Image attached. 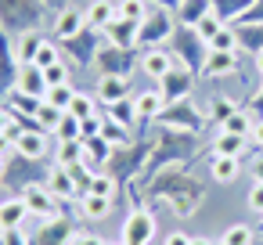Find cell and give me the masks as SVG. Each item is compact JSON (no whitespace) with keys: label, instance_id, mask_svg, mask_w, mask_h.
I'll return each instance as SVG.
<instances>
[{"label":"cell","instance_id":"obj_21","mask_svg":"<svg viewBox=\"0 0 263 245\" xmlns=\"http://www.w3.org/2000/svg\"><path fill=\"white\" fill-rule=\"evenodd\" d=\"M54 137L58 141H83V130H80V119H72L69 112L62 116V123L54 126Z\"/></svg>","mask_w":263,"mask_h":245},{"label":"cell","instance_id":"obj_47","mask_svg":"<svg viewBox=\"0 0 263 245\" xmlns=\"http://www.w3.org/2000/svg\"><path fill=\"white\" fill-rule=\"evenodd\" d=\"M0 173H4V159H0Z\"/></svg>","mask_w":263,"mask_h":245},{"label":"cell","instance_id":"obj_48","mask_svg":"<svg viewBox=\"0 0 263 245\" xmlns=\"http://www.w3.org/2000/svg\"><path fill=\"white\" fill-rule=\"evenodd\" d=\"M213 245H227V241H213Z\"/></svg>","mask_w":263,"mask_h":245},{"label":"cell","instance_id":"obj_18","mask_svg":"<svg viewBox=\"0 0 263 245\" xmlns=\"http://www.w3.org/2000/svg\"><path fill=\"white\" fill-rule=\"evenodd\" d=\"M101 137H105L112 148H123V144H130V130H126L123 123H116V119H105V126H101Z\"/></svg>","mask_w":263,"mask_h":245},{"label":"cell","instance_id":"obj_34","mask_svg":"<svg viewBox=\"0 0 263 245\" xmlns=\"http://www.w3.org/2000/svg\"><path fill=\"white\" fill-rule=\"evenodd\" d=\"M238 44H245L249 51L256 47V54H259V51H263V29H256V33H249V29H241V33H238Z\"/></svg>","mask_w":263,"mask_h":245},{"label":"cell","instance_id":"obj_19","mask_svg":"<svg viewBox=\"0 0 263 245\" xmlns=\"http://www.w3.org/2000/svg\"><path fill=\"white\" fill-rule=\"evenodd\" d=\"M72 98H76V90H72L69 83H62V87H47V94H44V101H51V105L62 108V112H69Z\"/></svg>","mask_w":263,"mask_h":245},{"label":"cell","instance_id":"obj_13","mask_svg":"<svg viewBox=\"0 0 263 245\" xmlns=\"http://www.w3.org/2000/svg\"><path fill=\"white\" fill-rule=\"evenodd\" d=\"M205 72H209V76L234 72V51H209V54H205Z\"/></svg>","mask_w":263,"mask_h":245},{"label":"cell","instance_id":"obj_33","mask_svg":"<svg viewBox=\"0 0 263 245\" xmlns=\"http://www.w3.org/2000/svg\"><path fill=\"white\" fill-rule=\"evenodd\" d=\"M90 195H105V198H112L116 195V180H108V177H90V187H87Z\"/></svg>","mask_w":263,"mask_h":245},{"label":"cell","instance_id":"obj_38","mask_svg":"<svg viewBox=\"0 0 263 245\" xmlns=\"http://www.w3.org/2000/svg\"><path fill=\"white\" fill-rule=\"evenodd\" d=\"M72 245H105V238H101V234H76Z\"/></svg>","mask_w":263,"mask_h":245},{"label":"cell","instance_id":"obj_29","mask_svg":"<svg viewBox=\"0 0 263 245\" xmlns=\"http://www.w3.org/2000/svg\"><path fill=\"white\" fill-rule=\"evenodd\" d=\"M220 29H223V22H220L216 15H205V18H202V22L195 26V36H202V40H213V36H216Z\"/></svg>","mask_w":263,"mask_h":245},{"label":"cell","instance_id":"obj_36","mask_svg":"<svg viewBox=\"0 0 263 245\" xmlns=\"http://www.w3.org/2000/svg\"><path fill=\"white\" fill-rule=\"evenodd\" d=\"M249 205H252L256 213H263V180L252 184V191H249Z\"/></svg>","mask_w":263,"mask_h":245},{"label":"cell","instance_id":"obj_4","mask_svg":"<svg viewBox=\"0 0 263 245\" xmlns=\"http://www.w3.org/2000/svg\"><path fill=\"white\" fill-rule=\"evenodd\" d=\"M126 94H130V90H126V80H123V76H112V72L101 76V83H98V98H101L105 105H119Z\"/></svg>","mask_w":263,"mask_h":245},{"label":"cell","instance_id":"obj_49","mask_svg":"<svg viewBox=\"0 0 263 245\" xmlns=\"http://www.w3.org/2000/svg\"><path fill=\"white\" fill-rule=\"evenodd\" d=\"M256 105H259V108H263V98H259V101H256Z\"/></svg>","mask_w":263,"mask_h":245},{"label":"cell","instance_id":"obj_27","mask_svg":"<svg viewBox=\"0 0 263 245\" xmlns=\"http://www.w3.org/2000/svg\"><path fill=\"white\" fill-rule=\"evenodd\" d=\"M62 116H65V112H62V108H54L51 101H44V105L36 108V123H44V126H51V130L62 123Z\"/></svg>","mask_w":263,"mask_h":245},{"label":"cell","instance_id":"obj_20","mask_svg":"<svg viewBox=\"0 0 263 245\" xmlns=\"http://www.w3.org/2000/svg\"><path fill=\"white\" fill-rule=\"evenodd\" d=\"M40 44H44V40H40L36 33H26V36L18 40V62H22V65H33V62H36Z\"/></svg>","mask_w":263,"mask_h":245},{"label":"cell","instance_id":"obj_7","mask_svg":"<svg viewBox=\"0 0 263 245\" xmlns=\"http://www.w3.org/2000/svg\"><path fill=\"white\" fill-rule=\"evenodd\" d=\"M18 87H22V94H33V98H40V101H44V94H47V80H44V69H36V65H22Z\"/></svg>","mask_w":263,"mask_h":245},{"label":"cell","instance_id":"obj_26","mask_svg":"<svg viewBox=\"0 0 263 245\" xmlns=\"http://www.w3.org/2000/svg\"><path fill=\"white\" fill-rule=\"evenodd\" d=\"M209 44V51H234L238 47V33H231V29H220L213 40H205Z\"/></svg>","mask_w":263,"mask_h":245},{"label":"cell","instance_id":"obj_42","mask_svg":"<svg viewBox=\"0 0 263 245\" xmlns=\"http://www.w3.org/2000/svg\"><path fill=\"white\" fill-rule=\"evenodd\" d=\"M8 144H11V137H8V134H0V155H4V148H8Z\"/></svg>","mask_w":263,"mask_h":245},{"label":"cell","instance_id":"obj_1","mask_svg":"<svg viewBox=\"0 0 263 245\" xmlns=\"http://www.w3.org/2000/svg\"><path fill=\"white\" fill-rule=\"evenodd\" d=\"M152 234H155V216L152 213L137 209V213L126 216V223H123V241L126 245H148Z\"/></svg>","mask_w":263,"mask_h":245},{"label":"cell","instance_id":"obj_12","mask_svg":"<svg viewBox=\"0 0 263 245\" xmlns=\"http://www.w3.org/2000/svg\"><path fill=\"white\" fill-rule=\"evenodd\" d=\"M238 173H241V162H238L234 155H216V159H213V180L231 184Z\"/></svg>","mask_w":263,"mask_h":245},{"label":"cell","instance_id":"obj_10","mask_svg":"<svg viewBox=\"0 0 263 245\" xmlns=\"http://www.w3.org/2000/svg\"><path fill=\"white\" fill-rule=\"evenodd\" d=\"M15 148H18L26 159H40V155L47 152V141H44V134L26 130V134H18V137H15Z\"/></svg>","mask_w":263,"mask_h":245},{"label":"cell","instance_id":"obj_24","mask_svg":"<svg viewBox=\"0 0 263 245\" xmlns=\"http://www.w3.org/2000/svg\"><path fill=\"white\" fill-rule=\"evenodd\" d=\"M69 116H72V119H80V123H83V119H90V116H94V98L76 94V98H72V105H69Z\"/></svg>","mask_w":263,"mask_h":245},{"label":"cell","instance_id":"obj_39","mask_svg":"<svg viewBox=\"0 0 263 245\" xmlns=\"http://www.w3.org/2000/svg\"><path fill=\"white\" fill-rule=\"evenodd\" d=\"M252 141L263 148V119H256V126H252Z\"/></svg>","mask_w":263,"mask_h":245},{"label":"cell","instance_id":"obj_3","mask_svg":"<svg viewBox=\"0 0 263 245\" xmlns=\"http://www.w3.org/2000/svg\"><path fill=\"white\" fill-rule=\"evenodd\" d=\"M47 191H51L54 198H76V195H80V184H76L72 169H65V166H54V173L47 177Z\"/></svg>","mask_w":263,"mask_h":245},{"label":"cell","instance_id":"obj_23","mask_svg":"<svg viewBox=\"0 0 263 245\" xmlns=\"http://www.w3.org/2000/svg\"><path fill=\"white\" fill-rule=\"evenodd\" d=\"M80 22H87V18H80V11H62V18H58V36L72 40L76 29H80Z\"/></svg>","mask_w":263,"mask_h":245},{"label":"cell","instance_id":"obj_41","mask_svg":"<svg viewBox=\"0 0 263 245\" xmlns=\"http://www.w3.org/2000/svg\"><path fill=\"white\" fill-rule=\"evenodd\" d=\"M8 245H26V238L18 241V231H8Z\"/></svg>","mask_w":263,"mask_h":245},{"label":"cell","instance_id":"obj_31","mask_svg":"<svg viewBox=\"0 0 263 245\" xmlns=\"http://www.w3.org/2000/svg\"><path fill=\"white\" fill-rule=\"evenodd\" d=\"M223 241H227V245H252V231H249L245 223H234V227L223 234Z\"/></svg>","mask_w":263,"mask_h":245},{"label":"cell","instance_id":"obj_50","mask_svg":"<svg viewBox=\"0 0 263 245\" xmlns=\"http://www.w3.org/2000/svg\"><path fill=\"white\" fill-rule=\"evenodd\" d=\"M0 231H4V220H0Z\"/></svg>","mask_w":263,"mask_h":245},{"label":"cell","instance_id":"obj_46","mask_svg":"<svg viewBox=\"0 0 263 245\" xmlns=\"http://www.w3.org/2000/svg\"><path fill=\"white\" fill-rule=\"evenodd\" d=\"M105 245H126V241H105Z\"/></svg>","mask_w":263,"mask_h":245},{"label":"cell","instance_id":"obj_37","mask_svg":"<svg viewBox=\"0 0 263 245\" xmlns=\"http://www.w3.org/2000/svg\"><path fill=\"white\" fill-rule=\"evenodd\" d=\"M162 245H191V234H184V231H173V234H166V241Z\"/></svg>","mask_w":263,"mask_h":245},{"label":"cell","instance_id":"obj_45","mask_svg":"<svg viewBox=\"0 0 263 245\" xmlns=\"http://www.w3.org/2000/svg\"><path fill=\"white\" fill-rule=\"evenodd\" d=\"M256 69H259V72H263V51H259V54H256Z\"/></svg>","mask_w":263,"mask_h":245},{"label":"cell","instance_id":"obj_9","mask_svg":"<svg viewBox=\"0 0 263 245\" xmlns=\"http://www.w3.org/2000/svg\"><path fill=\"white\" fill-rule=\"evenodd\" d=\"M141 65H144V72H148L152 80H166V76L173 72V62H170V54H166V51H159V47H155V51H148Z\"/></svg>","mask_w":263,"mask_h":245},{"label":"cell","instance_id":"obj_17","mask_svg":"<svg viewBox=\"0 0 263 245\" xmlns=\"http://www.w3.org/2000/svg\"><path fill=\"white\" fill-rule=\"evenodd\" d=\"M134 29H137V22H126V18H119V22H112L105 33L112 36V44H116V47H130V44H134V36H130Z\"/></svg>","mask_w":263,"mask_h":245},{"label":"cell","instance_id":"obj_44","mask_svg":"<svg viewBox=\"0 0 263 245\" xmlns=\"http://www.w3.org/2000/svg\"><path fill=\"white\" fill-rule=\"evenodd\" d=\"M191 245H213L209 238H191Z\"/></svg>","mask_w":263,"mask_h":245},{"label":"cell","instance_id":"obj_22","mask_svg":"<svg viewBox=\"0 0 263 245\" xmlns=\"http://www.w3.org/2000/svg\"><path fill=\"white\" fill-rule=\"evenodd\" d=\"M119 8V18H126V22H144L148 15H144V0H123V4H116Z\"/></svg>","mask_w":263,"mask_h":245},{"label":"cell","instance_id":"obj_30","mask_svg":"<svg viewBox=\"0 0 263 245\" xmlns=\"http://www.w3.org/2000/svg\"><path fill=\"white\" fill-rule=\"evenodd\" d=\"M36 69H51V65H58V47L54 44H40V51H36V62H33Z\"/></svg>","mask_w":263,"mask_h":245},{"label":"cell","instance_id":"obj_32","mask_svg":"<svg viewBox=\"0 0 263 245\" xmlns=\"http://www.w3.org/2000/svg\"><path fill=\"white\" fill-rule=\"evenodd\" d=\"M44 80H47V87H62V83H69V69L58 62V65L44 69Z\"/></svg>","mask_w":263,"mask_h":245},{"label":"cell","instance_id":"obj_35","mask_svg":"<svg viewBox=\"0 0 263 245\" xmlns=\"http://www.w3.org/2000/svg\"><path fill=\"white\" fill-rule=\"evenodd\" d=\"M213 116H216L220 123H227V119L234 116V101H216V105H213Z\"/></svg>","mask_w":263,"mask_h":245},{"label":"cell","instance_id":"obj_6","mask_svg":"<svg viewBox=\"0 0 263 245\" xmlns=\"http://www.w3.org/2000/svg\"><path fill=\"white\" fill-rule=\"evenodd\" d=\"M29 216V205L22 198H8V202H0V220H4V231H18Z\"/></svg>","mask_w":263,"mask_h":245},{"label":"cell","instance_id":"obj_28","mask_svg":"<svg viewBox=\"0 0 263 245\" xmlns=\"http://www.w3.org/2000/svg\"><path fill=\"white\" fill-rule=\"evenodd\" d=\"M252 126H256V123H252L249 116H241V112H234V116L223 123V130H227V134H241V137H249V134H252Z\"/></svg>","mask_w":263,"mask_h":245},{"label":"cell","instance_id":"obj_43","mask_svg":"<svg viewBox=\"0 0 263 245\" xmlns=\"http://www.w3.org/2000/svg\"><path fill=\"white\" fill-rule=\"evenodd\" d=\"M0 134H8V116L0 112Z\"/></svg>","mask_w":263,"mask_h":245},{"label":"cell","instance_id":"obj_8","mask_svg":"<svg viewBox=\"0 0 263 245\" xmlns=\"http://www.w3.org/2000/svg\"><path fill=\"white\" fill-rule=\"evenodd\" d=\"M116 4H108V0H94V4L87 8V26L90 29H108L112 22H116Z\"/></svg>","mask_w":263,"mask_h":245},{"label":"cell","instance_id":"obj_11","mask_svg":"<svg viewBox=\"0 0 263 245\" xmlns=\"http://www.w3.org/2000/svg\"><path fill=\"white\" fill-rule=\"evenodd\" d=\"M80 205H83V216L87 220H105L108 213H112V198H105V195H83L80 198Z\"/></svg>","mask_w":263,"mask_h":245},{"label":"cell","instance_id":"obj_14","mask_svg":"<svg viewBox=\"0 0 263 245\" xmlns=\"http://www.w3.org/2000/svg\"><path fill=\"white\" fill-rule=\"evenodd\" d=\"M205 15H213V8H209V0H184V4H180V18L195 29Z\"/></svg>","mask_w":263,"mask_h":245},{"label":"cell","instance_id":"obj_2","mask_svg":"<svg viewBox=\"0 0 263 245\" xmlns=\"http://www.w3.org/2000/svg\"><path fill=\"white\" fill-rule=\"evenodd\" d=\"M22 202L29 205V213H36V216H44V220H58V202H54V195H51L47 187L29 184V187L22 191Z\"/></svg>","mask_w":263,"mask_h":245},{"label":"cell","instance_id":"obj_15","mask_svg":"<svg viewBox=\"0 0 263 245\" xmlns=\"http://www.w3.org/2000/svg\"><path fill=\"white\" fill-rule=\"evenodd\" d=\"M213 148H216V155H234V159H238L241 148H245V137H241V134H227V130H220Z\"/></svg>","mask_w":263,"mask_h":245},{"label":"cell","instance_id":"obj_25","mask_svg":"<svg viewBox=\"0 0 263 245\" xmlns=\"http://www.w3.org/2000/svg\"><path fill=\"white\" fill-rule=\"evenodd\" d=\"M162 33L170 36V18H166V15H155V18L148 22V29H144V36H141V40L155 44V40H162Z\"/></svg>","mask_w":263,"mask_h":245},{"label":"cell","instance_id":"obj_16","mask_svg":"<svg viewBox=\"0 0 263 245\" xmlns=\"http://www.w3.org/2000/svg\"><path fill=\"white\" fill-rule=\"evenodd\" d=\"M83 141H62V152H58V166L72 169V166H83Z\"/></svg>","mask_w":263,"mask_h":245},{"label":"cell","instance_id":"obj_5","mask_svg":"<svg viewBox=\"0 0 263 245\" xmlns=\"http://www.w3.org/2000/svg\"><path fill=\"white\" fill-rule=\"evenodd\" d=\"M162 108H166L162 90H144V94L134 98V116H141V119H155Z\"/></svg>","mask_w":263,"mask_h":245},{"label":"cell","instance_id":"obj_40","mask_svg":"<svg viewBox=\"0 0 263 245\" xmlns=\"http://www.w3.org/2000/svg\"><path fill=\"white\" fill-rule=\"evenodd\" d=\"M252 177H256V180H263V159H256V162H252Z\"/></svg>","mask_w":263,"mask_h":245}]
</instances>
